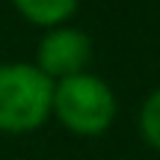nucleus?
<instances>
[{
    "label": "nucleus",
    "mask_w": 160,
    "mask_h": 160,
    "mask_svg": "<svg viewBox=\"0 0 160 160\" xmlns=\"http://www.w3.org/2000/svg\"><path fill=\"white\" fill-rule=\"evenodd\" d=\"M53 107V80L33 62H0V133H30Z\"/></svg>",
    "instance_id": "obj_1"
},
{
    "label": "nucleus",
    "mask_w": 160,
    "mask_h": 160,
    "mask_svg": "<svg viewBox=\"0 0 160 160\" xmlns=\"http://www.w3.org/2000/svg\"><path fill=\"white\" fill-rule=\"evenodd\" d=\"M51 113L59 125L77 137H98L116 122L119 101L107 80L98 74H74L53 83V107Z\"/></svg>",
    "instance_id": "obj_2"
},
{
    "label": "nucleus",
    "mask_w": 160,
    "mask_h": 160,
    "mask_svg": "<svg viewBox=\"0 0 160 160\" xmlns=\"http://www.w3.org/2000/svg\"><path fill=\"white\" fill-rule=\"evenodd\" d=\"M92 62V39L77 27H57L48 30L42 42L36 45V68L48 80H65L83 74L86 65Z\"/></svg>",
    "instance_id": "obj_3"
},
{
    "label": "nucleus",
    "mask_w": 160,
    "mask_h": 160,
    "mask_svg": "<svg viewBox=\"0 0 160 160\" xmlns=\"http://www.w3.org/2000/svg\"><path fill=\"white\" fill-rule=\"evenodd\" d=\"M15 12L27 18L33 27L57 30L77 15V3L74 0H15Z\"/></svg>",
    "instance_id": "obj_4"
},
{
    "label": "nucleus",
    "mask_w": 160,
    "mask_h": 160,
    "mask_svg": "<svg viewBox=\"0 0 160 160\" xmlns=\"http://www.w3.org/2000/svg\"><path fill=\"white\" fill-rule=\"evenodd\" d=\"M139 133L151 148L160 151V86L148 92V98L139 107Z\"/></svg>",
    "instance_id": "obj_5"
}]
</instances>
